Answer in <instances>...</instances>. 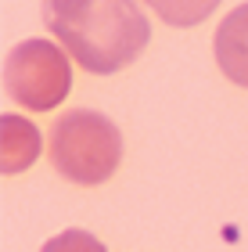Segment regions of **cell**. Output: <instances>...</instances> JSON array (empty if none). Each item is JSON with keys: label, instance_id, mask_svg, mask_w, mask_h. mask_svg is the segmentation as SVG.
<instances>
[{"label": "cell", "instance_id": "cell-1", "mask_svg": "<svg viewBox=\"0 0 248 252\" xmlns=\"http://www.w3.org/2000/svg\"><path fill=\"white\" fill-rule=\"evenodd\" d=\"M43 22L94 76L126 68L151 40L148 18L133 0H43Z\"/></svg>", "mask_w": 248, "mask_h": 252}, {"label": "cell", "instance_id": "cell-2", "mask_svg": "<svg viewBox=\"0 0 248 252\" xmlns=\"http://www.w3.org/2000/svg\"><path fill=\"white\" fill-rule=\"evenodd\" d=\"M122 162V133L101 112L76 108L51 130V166L72 184H105Z\"/></svg>", "mask_w": 248, "mask_h": 252}, {"label": "cell", "instance_id": "cell-3", "mask_svg": "<svg viewBox=\"0 0 248 252\" xmlns=\"http://www.w3.org/2000/svg\"><path fill=\"white\" fill-rule=\"evenodd\" d=\"M69 83H72L69 58L51 40H26L7 54L4 87L22 108H29V112L54 108L69 94Z\"/></svg>", "mask_w": 248, "mask_h": 252}, {"label": "cell", "instance_id": "cell-4", "mask_svg": "<svg viewBox=\"0 0 248 252\" xmlns=\"http://www.w3.org/2000/svg\"><path fill=\"white\" fill-rule=\"evenodd\" d=\"M216 62L223 76L238 87H248V4L230 11L216 29Z\"/></svg>", "mask_w": 248, "mask_h": 252}, {"label": "cell", "instance_id": "cell-5", "mask_svg": "<svg viewBox=\"0 0 248 252\" xmlns=\"http://www.w3.org/2000/svg\"><path fill=\"white\" fill-rule=\"evenodd\" d=\"M40 155V130L22 116H0V169L18 173L36 162Z\"/></svg>", "mask_w": 248, "mask_h": 252}, {"label": "cell", "instance_id": "cell-6", "mask_svg": "<svg viewBox=\"0 0 248 252\" xmlns=\"http://www.w3.org/2000/svg\"><path fill=\"white\" fill-rule=\"evenodd\" d=\"M144 4L169 26H198L220 7V0H144Z\"/></svg>", "mask_w": 248, "mask_h": 252}, {"label": "cell", "instance_id": "cell-7", "mask_svg": "<svg viewBox=\"0 0 248 252\" xmlns=\"http://www.w3.org/2000/svg\"><path fill=\"white\" fill-rule=\"evenodd\" d=\"M43 252H105V245L86 231H61L43 245Z\"/></svg>", "mask_w": 248, "mask_h": 252}]
</instances>
